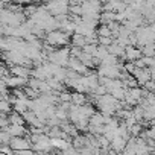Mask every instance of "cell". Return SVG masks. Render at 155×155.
<instances>
[{
	"label": "cell",
	"instance_id": "6da1fadb",
	"mask_svg": "<svg viewBox=\"0 0 155 155\" xmlns=\"http://www.w3.org/2000/svg\"><path fill=\"white\" fill-rule=\"evenodd\" d=\"M11 146H12L14 149H18V150H23V149H26V147H29V143H28L26 140H23V138H20V135H18L17 138H12V141H11Z\"/></svg>",
	"mask_w": 155,
	"mask_h": 155
},
{
	"label": "cell",
	"instance_id": "7a4b0ae2",
	"mask_svg": "<svg viewBox=\"0 0 155 155\" xmlns=\"http://www.w3.org/2000/svg\"><path fill=\"white\" fill-rule=\"evenodd\" d=\"M71 102H73V104H78V105H84L85 96H84L82 93H73V94H71Z\"/></svg>",
	"mask_w": 155,
	"mask_h": 155
}]
</instances>
